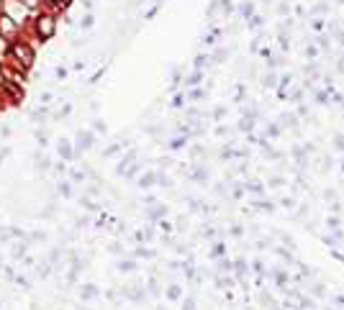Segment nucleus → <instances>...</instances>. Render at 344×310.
Segmentation results:
<instances>
[{"label":"nucleus","instance_id":"obj_6","mask_svg":"<svg viewBox=\"0 0 344 310\" xmlns=\"http://www.w3.org/2000/svg\"><path fill=\"white\" fill-rule=\"evenodd\" d=\"M90 26H93V16H85L83 18V29H90Z\"/></svg>","mask_w":344,"mask_h":310},{"label":"nucleus","instance_id":"obj_3","mask_svg":"<svg viewBox=\"0 0 344 310\" xmlns=\"http://www.w3.org/2000/svg\"><path fill=\"white\" fill-rule=\"evenodd\" d=\"M0 29H3V36H16V21L11 16H0Z\"/></svg>","mask_w":344,"mask_h":310},{"label":"nucleus","instance_id":"obj_5","mask_svg":"<svg viewBox=\"0 0 344 310\" xmlns=\"http://www.w3.org/2000/svg\"><path fill=\"white\" fill-rule=\"evenodd\" d=\"M313 13H329V5L327 3H319V5H316V11Z\"/></svg>","mask_w":344,"mask_h":310},{"label":"nucleus","instance_id":"obj_8","mask_svg":"<svg viewBox=\"0 0 344 310\" xmlns=\"http://www.w3.org/2000/svg\"><path fill=\"white\" fill-rule=\"evenodd\" d=\"M0 11H3V0H0Z\"/></svg>","mask_w":344,"mask_h":310},{"label":"nucleus","instance_id":"obj_1","mask_svg":"<svg viewBox=\"0 0 344 310\" xmlns=\"http://www.w3.org/2000/svg\"><path fill=\"white\" fill-rule=\"evenodd\" d=\"M36 29H39V39L47 41L49 36L54 33V18H52V16H39V21H36Z\"/></svg>","mask_w":344,"mask_h":310},{"label":"nucleus","instance_id":"obj_9","mask_svg":"<svg viewBox=\"0 0 344 310\" xmlns=\"http://www.w3.org/2000/svg\"><path fill=\"white\" fill-rule=\"evenodd\" d=\"M337 3H344V0H337Z\"/></svg>","mask_w":344,"mask_h":310},{"label":"nucleus","instance_id":"obj_4","mask_svg":"<svg viewBox=\"0 0 344 310\" xmlns=\"http://www.w3.org/2000/svg\"><path fill=\"white\" fill-rule=\"evenodd\" d=\"M239 11H241V16H247V18H249V16H252V11H255V5H252L249 0H247V3H241Z\"/></svg>","mask_w":344,"mask_h":310},{"label":"nucleus","instance_id":"obj_7","mask_svg":"<svg viewBox=\"0 0 344 310\" xmlns=\"http://www.w3.org/2000/svg\"><path fill=\"white\" fill-rule=\"evenodd\" d=\"M54 3H62V5H69V0H54Z\"/></svg>","mask_w":344,"mask_h":310},{"label":"nucleus","instance_id":"obj_2","mask_svg":"<svg viewBox=\"0 0 344 310\" xmlns=\"http://www.w3.org/2000/svg\"><path fill=\"white\" fill-rule=\"evenodd\" d=\"M13 54L23 62V67H31V65H34V51H31L29 47H21V44H16V47H13Z\"/></svg>","mask_w":344,"mask_h":310}]
</instances>
